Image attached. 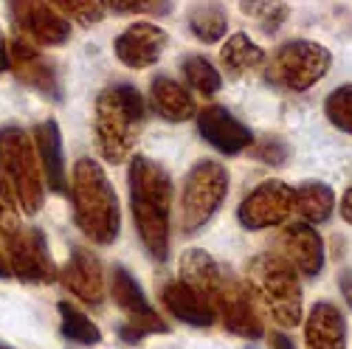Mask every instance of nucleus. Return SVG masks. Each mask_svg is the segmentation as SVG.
<instances>
[{
  "label": "nucleus",
  "mask_w": 352,
  "mask_h": 349,
  "mask_svg": "<svg viewBox=\"0 0 352 349\" xmlns=\"http://www.w3.org/2000/svg\"><path fill=\"white\" fill-rule=\"evenodd\" d=\"M130 209L138 240L153 259L164 262L169 254V223H172V178L164 164L135 155L127 172Z\"/></svg>",
  "instance_id": "obj_1"
},
{
  "label": "nucleus",
  "mask_w": 352,
  "mask_h": 349,
  "mask_svg": "<svg viewBox=\"0 0 352 349\" xmlns=\"http://www.w3.org/2000/svg\"><path fill=\"white\" fill-rule=\"evenodd\" d=\"M74 220L82 234L96 245H113L122 231L119 194L110 186L107 172L94 158H79L71 178Z\"/></svg>",
  "instance_id": "obj_2"
},
{
  "label": "nucleus",
  "mask_w": 352,
  "mask_h": 349,
  "mask_svg": "<svg viewBox=\"0 0 352 349\" xmlns=\"http://www.w3.org/2000/svg\"><path fill=\"white\" fill-rule=\"evenodd\" d=\"M146 122V104L138 87L133 85H110L96 96V119L94 138L96 150L107 164H124L135 150L138 135Z\"/></svg>",
  "instance_id": "obj_3"
},
{
  "label": "nucleus",
  "mask_w": 352,
  "mask_h": 349,
  "mask_svg": "<svg viewBox=\"0 0 352 349\" xmlns=\"http://www.w3.org/2000/svg\"><path fill=\"white\" fill-rule=\"evenodd\" d=\"M248 290L262 302L279 327L302 324V282L290 262L279 254H259L248 262Z\"/></svg>",
  "instance_id": "obj_4"
},
{
  "label": "nucleus",
  "mask_w": 352,
  "mask_h": 349,
  "mask_svg": "<svg viewBox=\"0 0 352 349\" xmlns=\"http://www.w3.org/2000/svg\"><path fill=\"white\" fill-rule=\"evenodd\" d=\"M0 172L14 189L20 209L25 214H37L45 194V178L34 138L23 127H0Z\"/></svg>",
  "instance_id": "obj_5"
},
{
  "label": "nucleus",
  "mask_w": 352,
  "mask_h": 349,
  "mask_svg": "<svg viewBox=\"0 0 352 349\" xmlns=\"http://www.w3.org/2000/svg\"><path fill=\"white\" fill-rule=\"evenodd\" d=\"M228 197V169L212 158L197 161L184 178L181 189V228L184 234H197Z\"/></svg>",
  "instance_id": "obj_6"
},
{
  "label": "nucleus",
  "mask_w": 352,
  "mask_h": 349,
  "mask_svg": "<svg viewBox=\"0 0 352 349\" xmlns=\"http://www.w3.org/2000/svg\"><path fill=\"white\" fill-rule=\"evenodd\" d=\"M333 54L316 40H290L265 60V79L282 91H307L327 76Z\"/></svg>",
  "instance_id": "obj_7"
},
{
  "label": "nucleus",
  "mask_w": 352,
  "mask_h": 349,
  "mask_svg": "<svg viewBox=\"0 0 352 349\" xmlns=\"http://www.w3.org/2000/svg\"><path fill=\"white\" fill-rule=\"evenodd\" d=\"M110 293H113V302L119 304V310L127 315V322L119 327V338L124 344H138L144 335L169 333V324L158 315V310L150 304V299L144 296L141 284L135 282V276L124 265L113 268Z\"/></svg>",
  "instance_id": "obj_8"
},
{
  "label": "nucleus",
  "mask_w": 352,
  "mask_h": 349,
  "mask_svg": "<svg viewBox=\"0 0 352 349\" xmlns=\"http://www.w3.org/2000/svg\"><path fill=\"white\" fill-rule=\"evenodd\" d=\"M9 273L25 284H51L60 279V268L51 256L48 240L40 228H20L3 240Z\"/></svg>",
  "instance_id": "obj_9"
},
{
  "label": "nucleus",
  "mask_w": 352,
  "mask_h": 349,
  "mask_svg": "<svg viewBox=\"0 0 352 349\" xmlns=\"http://www.w3.org/2000/svg\"><path fill=\"white\" fill-rule=\"evenodd\" d=\"M293 203H296V192L285 181H262L254 192H248L237 209V220L248 231H262L282 225L293 214Z\"/></svg>",
  "instance_id": "obj_10"
},
{
  "label": "nucleus",
  "mask_w": 352,
  "mask_h": 349,
  "mask_svg": "<svg viewBox=\"0 0 352 349\" xmlns=\"http://www.w3.org/2000/svg\"><path fill=\"white\" fill-rule=\"evenodd\" d=\"M12 23L23 34L25 43L56 48L68 43L71 37V23L56 12L51 3H34V0H23V3H9Z\"/></svg>",
  "instance_id": "obj_11"
},
{
  "label": "nucleus",
  "mask_w": 352,
  "mask_h": 349,
  "mask_svg": "<svg viewBox=\"0 0 352 349\" xmlns=\"http://www.w3.org/2000/svg\"><path fill=\"white\" fill-rule=\"evenodd\" d=\"M214 313L223 322V327L234 335H240L245 341H259L265 335V327H262V318L256 313V304H254V296L248 284L231 279L226 282V287L220 290V296L214 299Z\"/></svg>",
  "instance_id": "obj_12"
},
{
  "label": "nucleus",
  "mask_w": 352,
  "mask_h": 349,
  "mask_svg": "<svg viewBox=\"0 0 352 349\" xmlns=\"http://www.w3.org/2000/svg\"><path fill=\"white\" fill-rule=\"evenodd\" d=\"M195 119H197V133L203 135V141L212 144V147L223 155H237L254 144L251 127L243 124L231 110H226L220 104L200 110Z\"/></svg>",
  "instance_id": "obj_13"
},
{
  "label": "nucleus",
  "mask_w": 352,
  "mask_h": 349,
  "mask_svg": "<svg viewBox=\"0 0 352 349\" xmlns=\"http://www.w3.org/2000/svg\"><path fill=\"white\" fill-rule=\"evenodd\" d=\"M9 68L25 87H32L40 96H48L54 102L63 99V87H60V79H56L54 65L23 37L9 43Z\"/></svg>",
  "instance_id": "obj_14"
},
{
  "label": "nucleus",
  "mask_w": 352,
  "mask_h": 349,
  "mask_svg": "<svg viewBox=\"0 0 352 349\" xmlns=\"http://www.w3.org/2000/svg\"><path fill=\"white\" fill-rule=\"evenodd\" d=\"M166 43H169L166 32L158 28L155 23H133L116 37L113 51H116V56H119L122 65H127L133 71H141V68H150L161 60Z\"/></svg>",
  "instance_id": "obj_15"
},
{
  "label": "nucleus",
  "mask_w": 352,
  "mask_h": 349,
  "mask_svg": "<svg viewBox=\"0 0 352 349\" xmlns=\"http://www.w3.org/2000/svg\"><path fill=\"white\" fill-rule=\"evenodd\" d=\"M60 282L71 290V293L87 304L99 307L104 302V271L96 254L87 248H74L71 259L65 262V268L60 271Z\"/></svg>",
  "instance_id": "obj_16"
},
{
  "label": "nucleus",
  "mask_w": 352,
  "mask_h": 349,
  "mask_svg": "<svg viewBox=\"0 0 352 349\" xmlns=\"http://www.w3.org/2000/svg\"><path fill=\"white\" fill-rule=\"evenodd\" d=\"M282 248H285V259L296 268L302 276L316 279L324 271V240L321 234L307 225V223H290L282 231Z\"/></svg>",
  "instance_id": "obj_17"
},
{
  "label": "nucleus",
  "mask_w": 352,
  "mask_h": 349,
  "mask_svg": "<svg viewBox=\"0 0 352 349\" xmlns=\"http://www.w3.org/2000/svg\"><path fill=\"white\" fill-rule=\"evenodd\" d=\"M161 299H164V307L189 327H212L217 322V313L209 304V299L200 296L195 287H189L181 279L166 282L161 290Z\"/></svg>",
  "instance_id": "obj_18"
},
{
  "label": "nucleus",
  "mask_w": 352,
  "mask_h": 349,
  "mask_svg": "<svg viewBox=\"0 0 352 349\" xmlns=\"http://www.w3.org/2000/svg\"><path fill=\"white\" fill-rule=\"evenodd\" d=\"M307 349H346V318L330 302H316L305 318Z\"/></svg>",
  "instance_id": "obj_19"
},
{
  "label": "nucleus",
  "mask_w": 352,
  "mask_h": 349,
  "mask_svg": "<svg viewBox=\"0 0 352 349\" xmlns=\"http://www.w3.org/2000/svg\"><path fill=\"white\" fill-rule=\"evenodd\" d=\"M178 273H181V282H186L189 287H195L200 296H206L212 307H214V299L220 296V290L228 282V276L223 273V268L214 262V256L209 251H203V248L184 251Z\"/></svg>",
  "instance_id": "obj_20"
},
{
  "label": "nucleus",
  "mask_w": 352,
  "mask_h": 349,
  "mask_svg": "<svg viewBox=\"0 0 352 349\" xmlns=\"http://www.w3.org/2000/svg\"><path fill=\"white\" fill-rule=\"evenodd\" d=\"M34 147H37V158L43 166V178L54 192H65L68 181H65V155H63V133L60 124L54 119H45L43 124L34 127Z\"/></svg>",
  "instance_id": "obj_21"
},
{
  "label": "nucleus",
  "mask_w": 352,
  "mask_h": 349,
  "mask_svg": "<svg viewBox=\"0 0 352 349\" xmlns=\"http://www.w3.org/2000/svg\"><path fill=\"white\" fill-rule=\"evenodd\" d=\"M150 96H153L155 113L169 124H184L197 115V104L189 96V91L169 76H155L150 82Z\"/></svg>",
  "instance_id": "obj_22"
},
{
  "label": "nucleus",
  "mask_w": 352,
  "mask_h": 349,
  "mask_svg": "<svg viewBox=\"0 0 352 349\" xmlns=\"http://www.w3.org/2000/svg\"><path fill=\"white\" fill-rule=\"evenodd\" d=\"M296 192V203H293V212L302 214V223L307 225H318V223H327L336 212V192L321 183V181H305L302 186L293 189Z\"/></svg>",
  "instance_id": "obj_23"
},
{
  "label": "nucleus",
  "mask_w": 352,
  "mask_h": 349,
  "mask_svg": "<svg viewBox=\"0 0 352 349\" xmlns=\"http://www.w3.org/2000/svg\"><path fill=\"white\" fill-rule=\"evenodd\" d=\"M220 63L231 76H243L259 65H265V51H262L248 34H231L220 48Z\"/></svg>",
  "instance_id": "obj_24"
},
{
  "label": "nucleus",
  "mask_w": 352,
  "mask_h": 349,
  "mask_svg": "<svg viewBox=\"0 0 352 349\" xmlns=\"http://www.w3.org/2000/svg\"><path fill=\"white\" fill-rule=\"evenodd\" d=\"M186 25L197 43L203 45H214L226 37V28H228V14L220 3H200L189 12Z\"/></svg>",
  "instance_id": "obj_25"
},
{
  "label": "nucleus",
  "mask_w": 352,
  "mask_h": 349,
  "mask_svg": "<svg viewBox=\"0 0 352 349\" xmlns=\"http://www.w3.org/2000/svg\"><path fill=\"white\" fill-rule=\"evenodd\" d=\"M56 310H60V318H63L60 330H63V335L71 344H79V346H96V344H102V330L91 322V315H85L71 302H60V304H56Z\"/></svg>",
  "instance_id": "obj_26"
},
{
  "label": "nucleus",
  "mask_w": 352,
  "mask_h": 349,
  "mask_svg": "<svg viewBox=\"0 0 352 349\" xmlns=\"http://www.w3.org/2000/svg\"><path fill=\"white\" fill-rule=\"evenodd\" d=\"M184 76H186V82L195 87L200 96H214L223 87L220 71L206 60V56H197V54L184 60Z\"/></svg>",
  "instance_id": "obj_27"
},
{
  "label": "nucleus",
  "mask_w": 352,
  "mask_h": 349,
  "mask_svg": "<svg viewBox=\"0 0 352 349\" xmlns=\"http://www.w3.org/2000/svg\"><path fill=\"white\" fill-rule=\"evenodd\" d=\"M51 6H56L65 20H76L79 25H94L107 14V3L102 0H56Z\"/></svg>",
  "instance_id": "obj_28"
},
{
  "label": "nucleus",
  "mask_w": 352,
  "mask_h": 349,
  "mask_svg": "<svg viewBox=\"0 0 352 349\" xmlns=\"http://www.w3.org/2000/svg\"><path fill=\"white\" fill-rule=\"evenodd\" d=\"M324 113L333 127H338L341 133L352 135V85H341L327 96L324 102Z\"/></svg>",
  "instance_id": "obj_29"
},
{
  "label": "nucleus",
  "mask_w": 352,
  "mask_h": 349,
  "mask_svg": "<svg viewBox=\"0 0 352 349\" xmlns=\"http://www.w3.org/2000/svg\"><path fill=\"white\" fill-rule=\"evenodd\" d=\"M20 228H23V220H20L17 194L9 186V181L3 178V172H0V240L12 237L14 231H20Z\"/></svg>",
  "instance_id": "obj_30"
},
{
  "label": "nucleus",
  "mask_w": 352,
  "mask_h": 349,
  "mask_svg": "<svg viewBox=\"0 0 352 349\" xmlns=\"http://www.w3.org/2000/svg\"><path fill=\"white\" fill-rule=\"evenodd\" d=\"M240 9H243V14L256 17V20L262 23V32H265V34L279 32V25H282V23L287 20V14H290L287 3H240Z\"/></svg>",
  "instance_id": "obj_31"
},
{
  "label": "nucleus",
  "mask_w": 352,
  "mask_h": 349,
  "mask_svg": "<svg viewBox=\"0 0 352 349\" xmlns=\"http://www.w3.org/2000/svg\"><path fill=\"white\" fill-rule=\"evenodd\" d=\"M251 155L262 164H271V166H282L287 158H290V147L282 141V138H262L256 144H251Z\"/></svg>",
  "instance_id": "obj_32"
},
{
  "label": "nucleus",
  "mask_w": 352,
  "mask_h": 349,
  "mask_svg": "<svg viewBox=\"0 0 352 349\" xmlns=\"http://www.w3.org/2000/svg\"><path fill=\"white\" fill-rule=\"evenodd\" d=\"M107 9H113L116 14H169L172 3H153V0H110Z\"/></svg>",
  "instance_id": "obj_33"
},
{
  "label": "nucleus",
  "mask_w": 352,
  "mask_h": 349,
  "mask_svg": "<svg viewBox=\"0 0 352 349\" xmlns=\"http://www.w3.org/2000/svg\"><path fill=\"white\" fill-rule=\"evenodd\" d=\"M338 287H341V296L346 299V304H349V310H352V271H344V273L338 276Z\"/></svg>",
  "instance_id": "obj_34"
},
{
  "label": "nucleus",
  "mask_w": 352,
  "mask_h": 349,
  "mask_svg": "<svg viewBox=\"0 0 352 349\" xmlns=\"http://www.w3.org/2000/svg\"><path fill=\"white\" fill-rule=\"evenodd\" d=\"M338 212H341V217L352 225V186L344 192V197H341V206H338Z\"/></svg>",
  "instance_id": "obj_35"
},
{
  "label": "nucleus",
  "mask_w": 352,
  "mask_h": 349,
  "mask_svg": "<svg viewBox=\"0 0 352 349\" xmlns=\"http://www.w3.org/2000/svg\"><path fill=\"white\" fill-rule=\"evenodd\" d=\"M271 349H296L293 346V341L282 333H271Z\"/></svg>",
  "instance_id": "obj_36"
},
{
  "label": "nucleus",
  "mask_w": 352,
  "mask_h": 349,
  "mask_svg": "<svg viewBox=\"0 0 352 349\" xmlns=\"http://www.w3.org/2000/svg\"><path fill=\"white\" fill-rule=\"evenodd\" d=\"M9 68V43L3 37V32H0V74H3Z\"/></svg>",
  "instance_id": "obj_37"
},
{
  "label": "nucleus",
  "mask_w": 352,
  "mask_h": 349,
  "mask_svg": "<svg viewBox=\"0 0 352 349\" xmlns=\"http://www.w3.org/2000/svg\"><path fill=\"white\" fill-rule=\"evenodd\" d=\"M12 273H9V265H6V259L0 256V279H9Z\"/></svg>",
  "instance_id": "obj_38"
},
{
  "label": "nucleus",
  "mask_w": 352,
  "mask_h": 349,
  "mask_svg": "<svg viewBox=\"0 0 352 349\" xmlns=\"http://www.w3.org/2000/svg\"><path fill=\"white\" fill-rule=\"evenodd\" d=\"M0 349H12V346H6V344H0Z\"/></svg>",
  "instance_id": "obj_39"
}]
</instances>
